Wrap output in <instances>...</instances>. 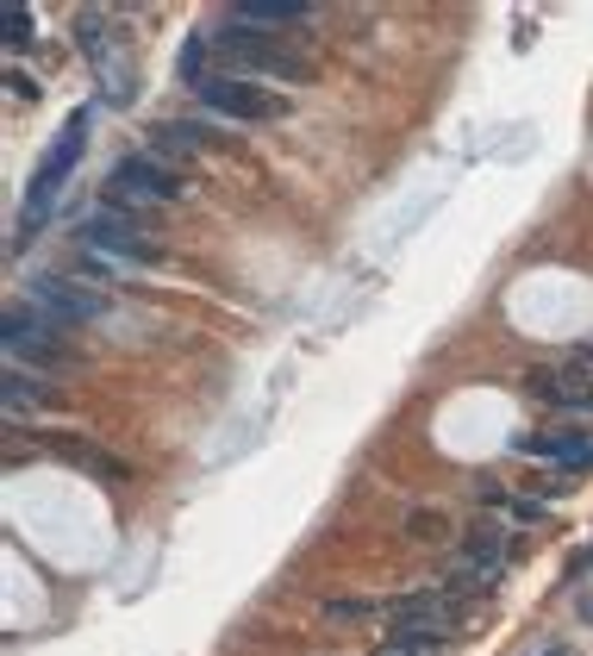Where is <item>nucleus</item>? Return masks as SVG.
Instances as JSON below:
<instances>
[{
  "instance_id": "dca6fc26",
  "label": "nucleus",
  "mask_w": 593,
  "mask_h": 656,
  "mask_svg": "<svg viewBox=\"0 0 593 656\" xmlns=\"http://www.w3.org/2000/svg\"><path fill=\"white\" fill-rule=\"evenodd\" d=\"M544 656H556V651H544Z\"/></svg>"
},
{
  "instance_id": "9b49d317",
  "label": "nucleus",
  "mask_w": 593,
  "mask_h": 656,
  "mask_svg": "<svg viewBox=\"0 0 593 656\" xmlns=\"http://www.w3.org/2000/svg\"><path fill=\"white\" fill-rule=\"evenodd\" d=\"M56 456H63V463H75V469H88V476H100V481H119L125 476L113 456H100L94 444H75V438H63V444H56Z\"/></svg>"
},
{
  "instance_id": "1a4fd4ad",
  "label": "nucleus",
  "mask_w": 593,
  "mask_h": 656,
  "mask_svg": "<svg viewBox=\"0 0 593 656\" xmlns=\"http://www.w3.org/2000/svg\"><path fill=\"white\" fill-rule=\"evenodd\" d=\"M231 20H244V26H256V31H281V26L313 20V7H300V0H238Z\"/></svg>"
},
{
  "instance_id": "0eeeda50",
  "label": "nucleus",
  "mask_w": 593,
  "mask_h": 656,
  "mask_svg": "<svg viewBox=\"0 0 593 656\" xmlns=\"http://www.w3.org/2000/svg\"><path fill=\"white\" fill-rule=\"evenodd\" d=\"M31 306L45 319H56V326H81V319L100 313V294H88V288H75L63 276H45V281H31Z\"/></svg>"
},
{
  "instance_id": "39448f33",
  "label": "nucleus",
  "mask_w": 593,
  "mask_h": 656,
  "mask_svg": "<svg viewBox=\"0 0 593 656\" xmlns=\"http://www.w3.org/2000/svg\"><path fill=\"white\" fill-rule=\"evenodd\" d=\"M200 101L213 106V113H225V119H244V126H256V119H275V113H288V101L281 94H269V88H256L250 76H206L194 88Z\"/></svg>"
},
{
  "instance_id": "7ed1b4c3",
  "label": "nucleus",
  "mask_w": 593,
  "mask_h": 656,
  "mask_svg": "<svg viewBox=\"0 0 593 656\" xmlns=\"http://www.w3.org/2000/svg\"><path fill=\"white\" fill-rule=\"evenodd\" d=\"M81 138H88V113H70V119H63V131H56V144H50L45 163H38V176H31V194H25V231L45 219L50 201H56V188L70 181L75 156H81Z\"/></svg>"
},
{
  "instance_id": "f03ea898",
  "label": "nucleus",
  "mask_w": 593,
  "mask_h": 656,
  "mask_svg": "<svg viewBox=\"0 0 593 656\" xmlns=\"http://www.w3.org/2000/svg\"><path fill=\"white\" fill-rule=\"evenodd\" d=\"M163 201H181V176L156 151H138V156H119L113 163L106 206H138V213H150V206H163Z\"/></svg>"
},
{
  "instance_id": "2eb2a0df",
  "label": "nucleus",
  "mask_w": 593,
  "mask_h": 656,
  "mask_svg": "<svg viewBox=\"0 0 593 656\" xmlns=\"http://www.w3.org/2000/svg\"><path fill=\"white\" fill-rule=\"evenodd\" d=\"M7 88H13V94H20V101H38V81H31V76H20V70H13V76H7Z\"/></svg>"
},
{
  "instance_id": "9d476101",
  "label": "nucleus",
  "mask_w": 593,
  "mask_h": 656,
  "mask_svg": "<svg viewBox=\"0 0 593 656\" xmlns=\"http://www.w3.org/2000/svg\"><path fill=\"white\" fill-rule=\"evenodd\" d=\"M463 556H469V576L488 581V576L500 569V563H506V538H500L494 526H475V531H469V544H463Z\"/></svg>"
},
{
  "instance_id": "f257e3e1",
  "label": "nucleus",
  "mask_w": 593,
  "mask_h": 656,
  "mask_svg": "<svg viewBox=\"0 0 593 656\" xmlns=\"http://www.w3.org/2000/svg\"><path fill=\"white\" fill-rule=\"evenodd\" d=\"M213 51L231 63V76H269V81H313V56H300L288 38L256 31L244 20L225 13V26L213 31Z\"/></svg>"
},
{
  "instance_id": "423d86ee",
  "label": "nucleus",
  "mask_w": 593,
  "mask_h": 656,
  "mask_svg": "<svg viewBox=\"0 0 593 656\" xmlns=\"http://www.w3.org/2000/svg\"><path fill=\"white\" fill-rule=\"evenodd\" d=\"M150 231H156V213H138V206H100L94 219L81 226V238L88 244H100V251H119V256H138V263H150Z\"/></svg>"
},
{
  "instance_id": "6e6552de",
  "label": "nucleus",
  "mask_w": 593,
  "mask_h": 656,
  "mask_svg": "<svg viewBox=\"0 0 593 656\" xmlns=\"http://www.w3.org/2000/svg\"><path fill=\"white\" fill-rule=\"evenodd\" d=\"M525 456H550V463H563V469H588L593 463V444L581 438V431H531V438H519Z\"/></svg>"
},
{
  "instance_id": "20e7f679",
  "label": "nucleus",
  "mask_w": 593,
  "mask_h": 656,
  "mask_svg": "<svg viewBox=\"0 0 593 656\" xmlns=\"http://www.w3.org/2000/svg\"><path fill=\"white\" fill-rule=\"evenodd\" d=\"M56 319H45L38 306H7V356L13 363H31V369H63L70 351H63V338H56Z\"/></svg>"
},
{
  "instance_id": "f8f14e48",
  "label": "nucleus",
  "mask_w": 593,
  "mask_h": 656,
  "mask_svg": "<svg viewBox=\"0 0 593 656\" xmlns=\"http://www.w3.org/2000/svg\"><path fill=\"white\" fill-rule=\"evenodd\" d=\"M25 401H45V381L38 376L25 381V369L13 363V369H7V413H25Z\"/></svg>"
},
{
  "instance_id": "ddd939ff",
  "label": "nucleus",
  "mask_w": 593,
  "mask_h": 656,
  "mask_svg": "<svg viewBox=\"0 0 593 656\" xmlns=\"http://www.w3.org/2000/svg\"><path fill=\"white\" fill-rule=\"evenodd\" d=\"M0 26H7V51H25V45L38 38V26H31V13H25V7H7V20H0Z\"/></svg>"
},
{
  "instance_id": "4468645a",
  "label": "nucleus",
  "mask_w": 593,
  "mask_h": 656,
  "mask_svg": "<svg viewBox=\"0 0 593 656\" xmlns=\"http://www.w3.org/2000/svg\"><path fill=\"white\" fill-rule=\"evenodd\" d=\"M406 531H413V538H444V513H413Z\"/></svg>"
}]
</instances>
